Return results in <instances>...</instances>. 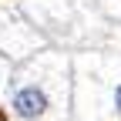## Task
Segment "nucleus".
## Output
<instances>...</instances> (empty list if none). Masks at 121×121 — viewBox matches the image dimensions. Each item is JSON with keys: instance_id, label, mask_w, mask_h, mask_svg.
<instances>
[{"instance_id": "1", "label": "nucleus", "mask_w": 121, "mask_h": 121, "mask_svg": "<svg viewBox=\"0 0 121 121\" xmlns=\"http://www.w3.org/2000/svg\"><path fill=\"white\" fill-rule=\"evenodd\" d=\"M71 91V51L44 47L13 64L7 78V108L17 121H67Z\"/></svg>"}, {"instance_id": "2", "label": "nucleus", "mask_w": 121, "mask_h": 121, "mask_svg": "<svg viewBox=\"0 0 121 121\" xmlns=\"http://www.w3.org/2000/svg\"><path fill=\"white\" fill-rule=\"evenodd\" d=\"M71 114L78 121H121V54L101 47L71 51Z\"/></svg>"}, {"instance_id": "3", "label": "nucleus", "mask_w": 121, "mask_h": 121, "mask_svg": "<svg viewBox=\"0 0 121 121\" xmlns=\"http://www.w3.org/2000/svg\"><path fill=\"white\" fill-rule=\"evenodd\" d=\"M17 7L44 34V40L60 51L94 47L111 20L98 0H17Z\"/></svg>"}, {"instance_id": "4", "label": "nucleus", "mask_w": 121, "mask_h": 121, "mask_svg": "<svg viewBox=\"0 0 121 121\" xmlns=\"http://www.w3.org/2000/svg\"><path fill=\"white\" fill-rule=\"evenodd\" d=\"M44 47H51V44L24 17V10L17 4H0V54L7 60H24Z\"/></svg>"}, {"instance_id": "5", "label": "nucleus", "mask_w": 121, "mask_h": 121, "mask_svg": "<svg viewBox=\"0 0 121 121\" xmlns=\"http://www.w3.org/2000/svg\"><path fill=\"white\" fill-rule=\"evenodd\" d=\"M98 7L104 10V13H108V17H121V0H98Z\"/></svg>"}]
</instances>
